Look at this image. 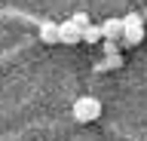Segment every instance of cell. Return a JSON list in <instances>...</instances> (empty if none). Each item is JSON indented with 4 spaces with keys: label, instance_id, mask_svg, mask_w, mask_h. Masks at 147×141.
<instances>
[{
    "label": "cell",
    "instance_id": "obj_2",
    "mask_svg": "<svg viewBox=\"0 0 147 141\" xmlns=\"http://www.w3.org/2000/svg\"><path fill=\"white\" fill-rule=\"evenodd\" d=\"M58 34H61V43H80V40H83V31L77 28L71 19L58 25Z\"/></svg>",
    "mask_w": 147,
    "mask_h": 141
},
{
    "label": "cell",
    "instance_id": "obj_5",
    "mask_svg": "<svg viewBox=\"0 0 147 141\" xmlns=\"http://www.w3.org/2000/svg\"><path fill=\"white\" fill-rule=\"evenodd\" d=\"M144 40V28H126L123 31V43H129V46H138Z\"/></svg>",
    "mask_w": 147,
    "mask_h": 141
},
{
    "label": "cell",
    "instance_id": "obj_7",
    "mask_svg": "<svg viewBox=\"0 0 147 141\" xmlns=\"http://www.w3.org/2000/svg\"><path fill=\"white\" fill-rule=\"evenodd\" d=\"M123 25H126V28H144L138 12H129V16H123Z\"/></svg>",
    "mask_w": 147,
    "mask_h": 141
},
{
    "label": "cell",
    "instance_id": "obj_1",
    "mask_svg": "<svg viewBox=\"0 0 147 141\" xmlns=\"http://www.w3.org/2000/svg\"><path fill=\"white\" fill-rule=\"evenodd\" d=\"M74 120L77 123H95L101 117V101L98 98H92V95H83V98H77L74 101Z\"/></svg>",
    "mask_w": 147,
    "mask_h": 141
},
{
    "label": "cell",
    "instance_id": "obj_8",
    "mask_svg": "<svg viewBox=\"0 0 147 141\" xmlns=\"http://www.w3.org/2000/svg\"><path fill=\"white\" fill-rule=\"evenodd\" d=\"M71 22H74L80 31H86V28H89V16H86V12H74V16H71Z\"/></svg>",
    "mask_w": 147,
    "mask_h": 141
},
{
    "label": "cell",
    "instance_id": "obj_6",
    "mask_svg": "<svg viewBox=\"0 0 147 141\" xmlns=\"http://www.w3.org/2000/svg\"><path fill=\"white\" fill-rule=\"evenodd\" d=\"M101 37H104V31H101L98 25H89V28L83 31V43H98Z\"/></svg>",
    "mask_w": 147,
    "mask_h": 141
},
{
    "label": "cell",
    "instance_id": "obj_4",
    "mask_svg": "<svg viewBox=\"0 0 147 141\" xmlns=\"http://www.w3.org/2000/svg\"><path fill=\"white\" fill-rule=\"evenodd\" d=\"M40 40H43V43H61L58 25H55V22H43V25H40Z\"/></svg>",
    "mask_w": 147,
    "mask_h": 141
},
{
    "label": "cell",
    "instance_id": "obj_9",
    "mask_svg": "<svg viewBox=\"0 0 147 141\" xmlns=\"http://www.w3.org/2000/svg\"><path fill=\"white\" fill-rule=\"evenodd\" d=\"M119 65H123V58H119V55H107V61H104L101 67H119Z\"/></svg>",
    "mask_w": 147,
    "mask_h": 141
},
{
    "label": "cell",
    "instance_id": "obj_3",
    "mask_svg": "<svg viewBox=\"0 0 147 141\" xmlns=\"http://www.w3.org/2000/svg\"><path fill=\"white\" fill-rule=\"evenodd\" d=\"M101 31H104V40H117V37H123L126 25H123V19H104Z\"/></svg>",
    "mask_w": 147,
    "mask_h": 141
}]
</instances>
